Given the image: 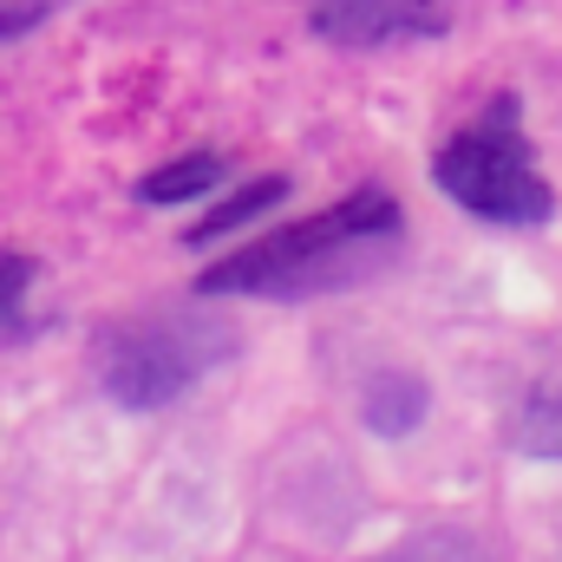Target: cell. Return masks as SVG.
Wrapping results in <instances>:
<instances>
[{
	"instance_id": "cell-1",
	"label": "cell",
	"mask_w": 562,
	"mask_h": 562,
	"mask_svg": "<svg viewBox=\"0 0 562 562\" xmlns=\"http://www.w3.org/2000/svg\"><path fill=\"white\" fill-rule=\"evenodd\" d=\"M406 236V210L393 190L360 183L353 196H340L334 210L288 223L256 236L249 249L223 256L216 269H203L196 294H262V301H301V294H327V288H353L367 281Z\"/></svg>"
},
{
	"instance_id": "cell-2",
	"label": "cell",
	"mask_w": 562,
	"mask_h": 562,
	"mask_svg": "<svg viewBox=\"0 0 562 562\" xmlns=\"http://www.w3.org/2000/svg\"><path fill=\"white\" fill-rule=\"evenodd\" d=\"M431 177L458 210H471V216H484L497 229H537V223L557 216V190L530 157L517 92H497L477 125H464L458 138L438 144Z\"/></svg>"
},
{
	"instance_id": "cell-3",
	"label": "cell",
	"mask_w": 562,
	"mask_h": 562,
	"mask_svg": "<svg viewBox=\"0 0 562 562\" xmlns=\"http://www.w3.org/2000/svg\"><path fill=\"white\" fill-rule=\"evenodd\" d=\"M216 360H229V334L210 321H125V327H105L92 353L105 400L132 413H157L183 400Z\"/></svg>"
},
{
	"instance_id": "cell-4",
	"label": "cell",
	"mask_w": 562,
	"mask_h": 562,
	"mask_svg": "<svg viewBox=\"0 0 562 562\" xmlns=\"http://www.w3.org/2000/svg\"><path fill=\"white\" fill-rule=\"evenodd\" d=\"M451 26V0H314V33L334 46H406Z\"/></svg>"
},
{
	"instance_id": "cell-5",
	"label": "cell",
	"mask_w": 562,
	"mask_h": 562,
	"mask_svg": "<svg viewBox=\"0 0 562 562\" xmlns=\"http://www.w3.org/2000/svg\"><path fill=\"white\" fill-rule=\"evenodd\" d=\"M425 406H431V393H425L419 373H380V380L367 386V425H373L380 438H406V431H419Z\"/></svg>"
},
{
	"instance_id": "cell-6",
	"label": "cell",
	"mask_w": 562,
	"mask_h": 562,
	"mask_svg": "<svg viewBox=\"0 0 562 562\" xmlns=\"http://www.w3.org/2000/svg\"><path fill=\"white\" fill-rule=\"evenodd\" d=\"M229 177V164L216 157V150H190V157H177V164H164V170H150L138 183L144 203H190V196H203V190H216Z\"/></svg>"
},
{
	"instance_id": "cell-7",
	"label": "cell",
	"mask_w": 562,
	"mask_h": 562,
	"mask_svg": "<svg viewBox=\"0 0 562 562\" xmlns=\"http://www.w3.org/2000/svg\"><path fill=\"white\" fill-rule=\"evenodd\" d=\"M281 196H288V177H256V183H243L229 203H216V210L190 229V243H223L229 229H243V223H256L262 210H276Z\"/></svg>"
},
{
	"instance_id": "cell-8",
	"label": "cell",
	"mask_w": 562,
	"mask_h": 562,
	"mask_svg": "<svg viewBox=\"0 0 562 562\" xmlns=\"http://www.w3.org/2000/svg\"><path fill=\"white\" fill-rule=\"evenodd\" d=\"M380 562H491L477 550V537L471 530H419V537H406L393 557Z\"/></svg>"
},
{
	"instance_id": "cell-9",
	"label": "cell",
	"mask_w": 562,
	"mask_h": 562,
	"mask_svg": "<svg viewBox=\"0 0 562 562\" xmlns=\"http://www.w3.org/2000/svg\"><path fill=\"white\" fill-rule=\"evenodd\" d=\"M517 445L530 458H562V386L550 400H530V413L517 419Z\"/></svg>"
},
{
	"instance_id": "cell-10",
	"label": "cell",
	"mask_w": 562,
	"mask_h": 562,
	"mask_svg": "<svg viewBox=\"0 0 562 562\" xmlns=\"http://www.w3.org/2000/svg\"><path fill=\"white\" fill-rule=\"evenodd\" d=\"M26 281H33V262L26 256H0V314L26 294Z\"/></svg>"
},
{
	"instance_id": "cell-11",
	"label": "cell",
	"mask_w": 562,
	"mask_h": 562,
	"mask_svg": "<svg viewBox=\"0 0 562 562\" xmlns=\"http://www.w3.org/2000/svg\"><path fill=\"white\" fill-rule=\"evenodd\" d=\"M40 20V0H0V40H13V33H26Z\"/></svg>"
}]
</instances>
